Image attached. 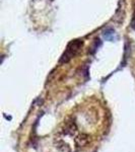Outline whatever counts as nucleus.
I'll use <instances>...</instances> for the list:
<instances>
[{
  "label": "nucleus",
  "mask_w": 135,
  "mask_h": 152,
  "mask_svg": "<svg viewBox=\"0 0 135 152\" xmlns=\"http://www.w3.org/2000/svg\"><path fill=\"white\" fill-rule=\"evenodd\" d=\"M132 26H135V12H134V15H133V21H132Z\"/></svg>",
  "instance_id": "nucleus-1"
}]
</instances>
